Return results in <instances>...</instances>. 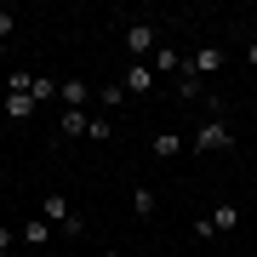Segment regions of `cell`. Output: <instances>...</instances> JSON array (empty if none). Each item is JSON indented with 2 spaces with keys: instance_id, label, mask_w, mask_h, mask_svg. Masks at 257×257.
<instances>
[{
  "instance_id": "obj_1",
  "label": "cell",
  "mask_w": 257,
  "mask_h": 257,
  "mask_svg": "<svg viewBox=\"0 0 257 257\" xmlns=\"http://www.w3.org/2000/svg\"><path fill=\"white\" fill-rule=\"evenodd\" d=\"M189 149H194V155H229V149H234L229 120H223V114H206L200 126L189 132Z\"/></svg>"
},
{
  "instance_id": "obj_2",
  "label": "cell",
  "mask_w": 257,
  "mask_h": 257,
  "mask_svg": "<svg viewBox=\"0 0 257 257\" xmlns=\"http://www.w3.org/2000/svg\"><path fill=\"white\" fill-rule=\"evenodd\" d=\"M155 52H160V29L149 18H132L126 23V57H132V63H149Z\"/></svg>"
},
{
  "instance_id": "obj_3",
  "label": "cell",
  "mask_w": 257,
  "mask_h": 257,
  "mask_svg": "<svg viewBox=\"0 0 257 257\" xmlns=\"http://www.w3.org/2000/svg\"><path fill=\"white\" fill-rule=\"evenodd\" d=\"M40 217H46L52 229H63V234H80V229H86V217L74 211L69 194H46V200H40Z\"/></svg>"
},
{
  "instance_id": "obj_4",
  "label": "cell",
  "mask_w": 257,
  "mask_h": 257,
  "mask_svg": "<svg viewBox=\"0 0 257 257\" xmlns=\"http://www.w3.org/2000/svg\"><path fill=\"white\" fill-rule=\"evenodd\" d=\"M223 69H229V52H223L217 40H206V46L189 52V69H183V74H194V80H217Z\"/></svg>"
},
{
  "instance_id": "obj_5",
  "label": "cell",
  "mask_w": 257,
  "mask_h": 257,
  "mask_svg": "<svg viewBox=\"0 0 257 257\" xmlns=\"http://www.w3.org/2000/svg\"><path fill=\"white\" fill-rule=\"evenodd\" d=\"M149 69H155V74H172V80H177V74H183V69H189V57H183V52H177V46H172V40H160V52H155V57H149Z\"/></svg>"
},
{
  "instance_id": "obj_6",
  "label": "cell",
  "mask_w": 257,
  "mask_h": 257,
  "mask_svg": "<svg viewBox=\"0 0 257 257\" xmlns=\"http://www.w3.org/2000/svg\"><path fill=\"white\" fill-rule=\"evenodd\" d=\"M155 80H160V74L149 69V63H126V80H120V86H126V97H149Z\"/></svg>"
},
{
  "instance_id": "obj_7",
  "label": "cell",
  "mask_w": 257,
  "mask_h": 257,
  "mask_svg": "<svg viewBox=\"0 0 257 257\" xmlns=\"http://www.w3.org/2000/svg\"><path fill=\"white\" fill-rule=\"evenodd\" d=\"M206 223H211V234H234V229H240V206H234V200H217Z\"/></svg>"
},
{
  "instance_id": "obj_8",
  "label": "cell",
  "mask_w": 257,
  "mask_h": 257,
  "mask_svg": "<svg viewBox=\"0 0 257 257\" xmlns=\"http://www.w3.org/2000/svg\"><path fill=\"white\" fill-rule=\"evenodd\" d=\"M35 109H40V103H35V97H29V92H6V103H0V114H6V120H12V126H23V120H29V114H35Z\"/></svg>"
},
{
  "instance_id": "obj_9",
  "label": "cell",
  "mask_w": 257,
  "mask_h": 257,
  "mask_svg": "<svg viewBox=\"0 0 257 257\" xmlns=\"http://www.w3.org/2000/svg\"><path fill=\"white\" fill-rule=\"evenodd\" d=\"M57 103H63V109H86V103H97V92L86 80H63V97H57Z\"/></svg>"
},
{
  "instance_id": "obj_10",
  "label": "cell",
  "mask_w": 257,
  "mask_h": 257,
  "mask_svg": "<svg viewBox=\"0 0 257 257\" xmlns=\"http://www.w3.org/2000/svg\"><path fill=\"white\" fill-rule=\"evenodd\" d=\"M18 240H23V246H46V240H52V223H46V217L35 211V217H29L23 229H18Z\"/></svg>"
},
{
  "instance_id": "obj_11",
  "label": "cell",
  "mask_w": 257,
  "mask_h": 257,
  "mask_svg": "<svg viewBox=\"0 0 257 257\" xmlns=\"http://www.w3.org/2000/svg\"><path fill=\"white\" fill-rule=\"evenodd\" d=\"M29 97H35V103H57V97H63V80H52V74H35Z\"/></svg>"
},
{
  "instance_id": "obj_12",
  "label": "cell",
  "mask_w": 257,
  "mask_h": 257,
  "mask_svg": "<svg viewBox=\"0 0 257 257\" xmlns=\"http://www.w3.org/2000/svg\"><path fill=\"white\" fill-rule=\"evenodd\" d=\"M86 126H92V114H86V109H63V120H57L63 138H86Z\"/></svg>"
},
{
  "instance_id": "obj_13",
  "label": "cell",
  "mask_w": 257,
  "mask_h": 257,
  "mask_svg": "<svg viewBox=\"0 0 257 257\" xmlns=\"http://www.w3.org/2000/svg\"><path fill=\"white\" fill-rule=\"evenodd\" d=\"M155 206H160V194L149 189V183H138V189H132V217H155Z\"/></svg>"
},
{
  "instance_id": "obj_14",
  "label": "cell",
  "mask_w": 257,
  "mask_h": 257,
  "mask_svg": "<svg viewBox=\"0 0 257 257\" xmlns=\"http://www.w3.org/2000/svg\"><path fill=\"white\" fill-rule=\"evenodd\" d=\"M149 149H155L160 160H172V155H183V138H177V132H160V138L149 143Z\"/></svg>"
},
{
  "instance_id": "obj_15",
  "label": "cell",
  "mask_w": 257,
  "mask_h": 257,
  "mask_svg": "<svg viewBox=\"0 0 257 257\" xmlns=\"http://www.w3.org/2000/svg\"><path fill=\"white\" fill-rule=\"evenodd\" d=\"M177 97H183V103H200V97H206V80H194V74H177Z\"/></svg>"
},
{
  "instance_id": "obj_16",
  "label": "cell",
  "mask_w": 257,
  "mask_h": 257,
  "mask_svg": "<svg viewBox=\"0 0 257 257\" xmlns=\"http://www.w3.org/2000/svg\"><path fill=\"white\" fill-rule=\"evenodd\" d=\"M120 103H126V86H120V80L97 86V109H120Z\"/></svg>"
},
{
  "instance_id": "obj_17",
  "label": "cell",
  "mask_w": 257,
  "mask_h": 257,
  "mask_svg": "<svg viewBox=\"0 0 257 257\" xmlns=\"http://www.w3.org/2000/svg\"><path fill=\"white\" fill-rule=\"evenodd\" d=\"M109 132H114V126H109V114H92V126H86V138H92V143H109Z\"/></svg>"
},
{
  "instance_id": "obj_18",
  "label": "cell",
  "mask_w": 257,
  "mask_h": 257,
  "mask_svg": "<svg viewBox=\"0 0 257 257\" xmlns=\"http://www.w3.org/2000/svg\"><path fill=\"white\" fill-rule=\"evenodd\" d=\"M12 35H18V12H12V6H0V46H6Z\"/></svg>"
},
{
  "instance_id": "obj_19",
  "label": "cell",
  "mask_w": 257,
  "mask_h": 257,
  "mask_svg": "<svg viewBox=\"0 0 257 257\" xmlns=\"http://www.w3.org/2000/svg\"><path fill=\"white\" fill-rule=\"evenodd\" d=\"M29 86H35V74H29V69H12V74H6V92H29Z\"/></svg>"
},
{
  "instance_id": "obj_20",
  "label": "cell",
  "mask_w": 257,
  "mask_h": 257,
  "mask_svg": "<svg viewBox=\"0 0 257 257\" xmlns=\"http://www.w3.org/2000/svg\"><path fill=\"white\" fill-rule=\"evenodd\" d=\"M246 57H251V63H257V46H246Z\"/></svg>"
},
{
  "instance_id": "obj_21",
  "label": "cell",
  "mask_w": 257,
  "mask_h": 257,
  "mask_svg": "<svg viewBox=\"0 0 257 257\" xmlns=\"http://www.w3.org/2000/svg\"><path fill=\"white\" fill-rule=\"evenodd\" d=\"M251 46H257V29H251Z\"/></svg>"
},
{
  "instance_id": "obj_22",
  "label": "cell",
  "mask_w": 257,
  "mask_h": 257,
  "mask_svg": "<svg viewBox=\"0 0 257 257\" xmlns=\"http://www.w3.org/2000/svg\"><path fill=\"white\" fill-rule=\"evenodd\" d=\"M103 257H120V251H103Z\"/></svg>"
}]
</instances>
